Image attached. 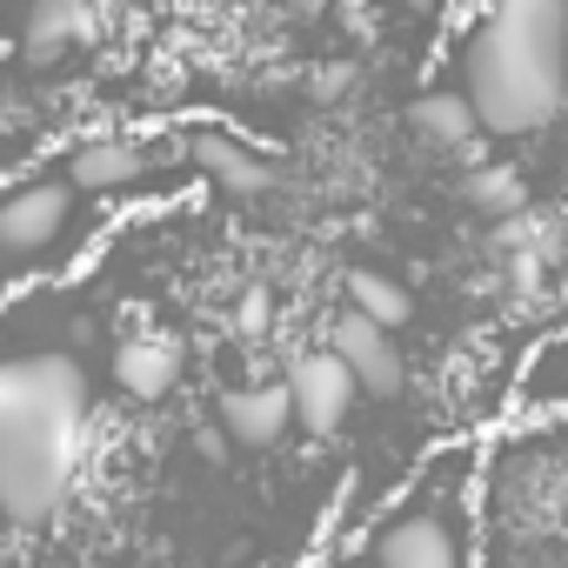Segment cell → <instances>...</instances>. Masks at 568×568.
<instances>
[{
	"instance_id": "cell-19",
	"label": "cell",
	"mask_w": 568,
	"mask_h": 568,
	"mask_svg": "<svg viewBox=\"0 0 568 568\" xmlns=\"http://www.w3.org/2000/svg\"><path fill=\"white\" fill-rule=\"evenodd\" d=\"M415 8H428V0H415Z\"/></svg>"
},
{
	"instance_id": "cell-4",
	"label": "cell",
	"mask_w": 568,
	"mask_h": 568,
	"mask_svg": "<svg viewBox=\"0 0 568 568\" xmlns=\"http://www.w3.org/2000/svg\"><path fill=\"white\" fill-rule=\"evenodd\" d=\"M68 207H74V181H28L0 201V247L8 254H41L61 227H68Z\"/></svg>"
},
{
	"instance_id": "cell-16",
	"label": "cell",
	"mask_w": 568,
	"mask_h": 568,
	"mask_svg": "<svg viewBox=\"0 0 568 568\" xmlns=\"http://www.w3.org/2000/svg\"><path fill=\"white\" fill-rule=\"evenodd\" d=\"M267 315H274V295H267V288H247V295L234 302L227 328H234V335H261V328H267Z\"/></svg>"
},
{
	"instance_id": "cell-8",
	"label": "cell",
	"mask_w": 568,
	"mask_h": 568,
	"mask_svg": "<svg viewBox=\"0 0 568 568\" xmlns=\"http://www.w3.org/2000/svg\"><path fill=\"white\" fill-rule=\"evenodd\" d=\"M375 568H462V548L442 515H402L375 541Z\"/></svg>"
},
{
	"instance_id": "cell-11",
	"label": "cell",
	"mask_w": 568,
	"mask_h": 568,
	"mask_svg": "<svg viewBox=\"0 0 568 568\" xmlns=\"http://www.w3.org/2000/svg\"><path fill=\"white\" fill-rule=\"evenodd\" d=\"M408 121H415L422 141H435V148H448V154H462V161H481V121H475V101H468V94L435 88V94H422V101L408 108Z\"/></svg>"
},
{
	"instance_id": "cell-6",
	"label": "cell",
	"mask_w": 568,
	"mask_h": 568,
	"mask_svg": "<svg viewBox=\"0 0 568 568\" xmlns=\"http://www.w3.org/2000/svg\"><path fill=\"white\" fill-rule=\"evenodd\" d=\"M108 28V0H34L28 8V61H61L94 48Z\"/></svg>"
},
{
	"instance_id": "cell-10",
	"label": "cell",
	"mask_w": 568,
	"mask_h": 568,
	"mask_svg": "<svg viewBox=\"0 0 568 568\" xmlns=\"http://www.w3.org/2000/svg\"><path fill=\"white\" fill-rule=\"evenodd\" d=\"M114 382H121V395H134V402H161V395H174V382H181V348H174L168 335H134V342L114 348Z\"/></svg>"
},
{
	"instance_id": "cell-14",
	"label": "cell",
	"mask_w": 568,
	"mask_h": 568,
	"mask_svg": "<svg viewBox=\"0 0 568 568\" xmlns=\"http://www.w3.org/2000/svg\"><path fill=\"white\" fill-rule=\"evenodd\" d=\"M462 194H468V207H481V214H495V221L521 214V201H528V187H521V174H515L508 161H475L468 181H462Z\"/></svg>"
},
{
	"instance_id": "cell-5",
	"label": "cell",
	"mask_w": 568,
	"mask_h": 568,
	"mask_svg": "<svg viewBox=\"0 0 568 568\" xmlns=\"http://www.w3.org/2000/svg\"><path fill=\"white\" fill-rule=\"evenodd\" d=\"M328 348L355 368V382H362L368 395H402V382H408L402 348H395V335H388L382 322H368L362 308H348V315L335 322V342H328Z\"/></svg>"
},
{
	"instance_id": "cell-3",
	"label": "cell",
	"mask_w": 568,
	"mask_h": 568,
	"mask_svg": "<svg viewBox=\"0 0 568 568\" xmlns=\"http://www.w3.org/2000/svg\"><path fill=\"white\" fill-rule=\"evenodd\" d=\"M355 368L335 355V348H308V355H295V368H288V395H295V422L308 428V435H335L342 422H348V402H355Z\"/></svg>"
},
{
	"instance_id": "cell-12",
	"label": "cell",
	"mask_w": 568,
	"mask_h": 568,
	"mask_svg": "<svg viewBox=\"0 0 568 568\" xmlns=\"http://www.w3.org/2000/svg\"><path fill=\"white\" fill-rule=\"evenodd\" d=\"M141 168H148L141 148H134V141H114V134L81 141V148L68 154V181H74L81 194H114V187H128Z\"/></svg>"
},
{
	"instance_id": "cell-17",
	"label": "cell",
	"mask_w": 568,
	"mask_h": 568,
	"mask_svg": "<svg viewBox=\"0 0 568 568\" xmlns=\"http://www.w3.org/2000/svg\"><path fill=\"white\" fill-rule=\"evenodd\" d=\"M227 442H234L227 428H201V435H194V448H201L207 462H221V455H227Z\"/></svg>"
},
{
	"instance_id": "cell-2",
	"label": "cell",
	"mask_w": 568,
	"mask_h": 568,
	"mask_svg": "<svg viewBox=\"0 0 568 568\" xmlns=\"http://www.w3.org/2000/svg\"><path fill=\"white\" fill-rule=\"evenodd\" d=\"M481 134L495 141H521L541 134L561 108H568V81H561V48L521 41L495 21H481V34L468 41V88Z\"/></svg>"
},
{
	"instance_id": "cell-13",
	"label": "cell",
	"mask_w": 568,
	"mask_h": 568,
	"mask_svg": "<svg viewBox=\"0 0 568 568\" xmlns=\"http://www.w3.org/2000/svg\"><path fill=\"white\" fill-rule=\"evenodd\" d=\"M488 21L521 34V41L561 48L568 41V0H488Z\"/></svg>"
},
{
	"instance_id": "cell-7",
	"label": "cell",
	"mask_w": 568,
	"mask_h": 568,
	"mask_svg": "<svg viewBox=\"0 0 568 568\" xmlns=\"http://www.w3.org/2000/svg\"><path fill=\"white\" fill-rule=\"evenodd\" d=\"M295 422V395L288 382H247V388H227L221 395V428L241 442V448H274Z\"/></svg>"
},
{
	"instance_id": "cell-9",
	"label": "cell",
	"mask_w": 568,
	"mask_h": 568,
	"mask_svg": "<svg viewBox=\"0 0 568 568\" xmlns=\"http://www.w3.org/2000/svg\"><path fill=\"white\" fill-rule=\"evenodd\" d=\"M187 161H194L201 174H214L227 194H267V187H274V168H267L254 148H241V141H227V134H214V128H194V134H187Z\"/></svg>"
},
{
	"instance_id": "cell-18",
	"label": "cell",
	"mask_w": 568,
	"mask_h": 568,
	"mask_svg": "<svg viewBox=\"0 0 568 568\" xmlns=\"http://www.w3.org/2000/svg\"><path fill=\"white\" fill-rule=\"evenodd\" d=\"M315 88H322V94H342V88H348V68H328V74H322Z\"/></svg>"
},
{
	"instance_id": "cell-15",
	"label": "cell",
	"mask_w": 568,
	"mask_h": 568,
	"mask_svg": "<svg viewBox=\"0 0 568 568\" xmlns=\"http://www.w3.org/2000/svg\"><path fill=\"white\" fill-rule=\"evenodd\" d=\"M348 302H355L368 322H382V328H395V322H408V315H415L408 288H402L395 274H382V267H355V274H348Z\"/></svg>"
},
{
	"instance_id": "cell-1",
	"label": "cell",
	"mask_w": 568,
	"mask_h": 568,
	"mask_svg": "<svg viewBox=\"0 0 568 568\" xmlns=\"http://www.w3.org/2000/svg\"><path fill=\"white\" fill-rule=\"evenodd\" d=\"M88 448V375L74 355L0 362V515L41 528L68 508Z\"/></svg>"
}]
</instances>
